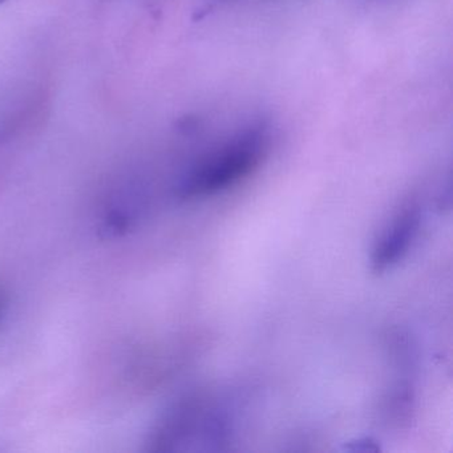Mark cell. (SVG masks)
Wrapping results in <instances>:
<instances>
[{
    "instance_id": "5b68a950",
    "label": "cell",
    "mask_w": 453,
    "mask_h": 453,
    "mask_svg": "<svg viewBox=\"0 0 453 453\" xmlns=\"http://www.w3.org/2000/svg\"><path fill=\"white\" fill-rule=\"evenodd\" d=\"M10 304V291L9 288L4 283H0V322L4 319L6 315L7 309Z\"/></svg>"
},
{
    "instance_id": "3957f363",
    "label": "cell",
    "mask_w": 453,
    "mask_h": 453,
    "mask_svg": "<svg viewBox=\"0 0 453 453\" xmlns=\"http://www.w3.org/2000/svg\"><path fill=\"white\" fill-rule=\"evenodd\" d=\"M421 221L423 213L420 205L415 201L405 203L399 209L373 245L371 254L373 272L384 273L391 270L405 258L418 240Z\"/></svg>"
},
{
    "instance_id": "6da1fadb",
    "label": "cell",
    "mask_w": 453,
    "mask_h": 453,
    "mask_svg": "<svg viewBox=\"0 0 453 453\" xmlns=\"http://www.w3.org/2000/svg\"><path fill=\"white\" fill-rule=\"evenodd\" d=\"M272 148V129L264 120L233 134L201 156L180 180L179 196L198 200L234 187L261 166Z\"/></svg>"
},
{
    "instance_id": "52a82bcc",
    "label": "cell",
    "mask_w": 453,
    "mask_h": 453,
    "mask_svg": "<svg viewBox=\"0 0 453 453\" xmlns=\"http://www.w3.org/2000/svg\"><path fill=\"white\" fill-rule=\"evenodd\" d=\"M4 0H0V4H4Z\"/></svg>"
},
{
    "instance_id": "8992f818",
    "label": "cell",
    "mask_w": 453,
    "mask_h": 453,
    "mask_svg": "<svg viewBox=\"0 0 453 453\" xmlns=\"http://www.w3.org/2000/svg\"><path fill=\"white\" fill-rule=\"evenodd\" d=\"M367 4H381V2H389V0H365Z\"/></svg>"
},
{
    "instance_id": "7a4b0ae2",
    "label": "cell",
    "mask_w": 453,
    "mask_h": 453,
    "mask_svg": "<svg viewBox=\"0 0 453 453\" xmlns=\"http://www.w3.org/2000/svg\"><path fill=\"white\" fill-rule=\"evenodd\" d=\"M226 415L221 410H203L198 400H185L161 418L147 440L148 450H187L188 444H219L226 439Z\"/></svg>"
},
{
    "instance_id": "277c9868",
    "label": "cell",
    "mask_w": 453,
    "mask_h": 453,
    "mask_svg": "<svg viewBox=\"0 0 453 453\" xmlns=\"http://www.w3.org/2000/svg\"><path fill=\"white\" fill-rule=\"evenodd\" d=\"M346 449L354 450H362V452H371V450H379L378 442L375 440L370 439V437H365V439H359L357 441L349 442V445H346Z\"/></svg>"
}]
</instances>
